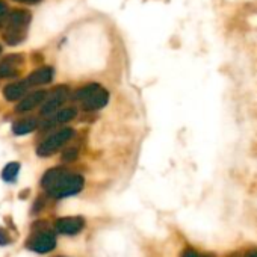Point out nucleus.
Segmentation results:
<instances>
[{
	"label": "nucleus",
	"instance_id": "obj_2",
	"mask_svg": "<svg viewBox=\"0 0 257 257\" xmlns=\"http://www.w3.org/2000/svg\"><path fill=\"white\" fill-rule=\"evenodd\" d=\"M31 19L32 16L26 10H16L8 16L4 38L10 46H17L22 41H25Z\"/></svg>",
	"mask_w": 257,
	"mask_h": 257
},
{
	"label": "nucleus",
	"instance_id": "obj_12",
	"mask_svg": "<svg viewBox=\"0 0 257 257\" xmlns=\"http://www.w3.org/2000/svg\"><path fill=\"white\" fill-rule=\"evenodd\" d=\"M29 88V83L28 80L25 82H19V83H13V85H8L5 89H4V95L7 100L10 101H16V100H20L25 97L26 91Z\"/></svg>",
	"mask_w": 257,
	"mask_h": 257
},
{
	"label": "nucleus",
	"instance_id": "obj_3",
	"mask_svg": "<svg viewBox=\"0 0 257 257\" xmlns=\"http://www.w3.org/2000/svg\"><path fill=\"white\" fill-rule=\"evenodd\" d=\"M74 135H76V132L73 131V128H70V127H65V128H62V131L53 134V135L49 137L44 143L40 144V147L37 149L38 156H43V158L52 156V155L56 153L62 146H65Z\"/></svg>",
	"mask_w": 257,
	"mask_h": 257
},
{
	"label": "nucleus",
	"instance_id": "obj_18",
	"mask_svg": "<svg viewBox=\"0 0 257 257\" xmlns=\"http://www.w3.org/2000/svg\"><path fill=\"white\" fill-rule=\"evenodd\" d=\"M10 242V236L8 233L4 230V228H0V245H7Z\"/></svg>",
	"mask_w": 257,
	"mask_h": 257
},
{
	"label": "nucleus",
	"instance_id": "obj_16",
	"mask_svg": "<svg viewBox=\"0 0 257 257\" xmlns=\"http://www.w3.org/2000/svg\"><path fill=\"white\" fill-rule=\"evenodd\" d=\"M79 156V150L76 147H68L64 153H62V161L64 162H73L76 161Z\"/></svg>",
	"mask_w": 257,
	"mask_h": 257
},
{
	"label": "nucleus",
	"instance_id": "obj_11",
	"mask_svg": "<svg viewBox=\"0 0 257 257\" xmlns=\"http://www.w3.org/2000/svg\"><path fill=\"white\" fill-rule=\"evenodd\" d=\"M53 74H55V71H53L52 67H43V68L35 70L26 80L32 86H35V85H46V83L52 82Z\"/></svg>",
	"mask_w": 257,
	"mask_h": 257
},
{
	"label": "nucleus",
	"instance_id": "obj_1",
	"mask_svg": "<svg viewBox=\"0 0 257 257\" xmlns=\"http://www.w3.org/2000/svg\"><path fill=\"white\" fill-rule=\"evenodd\" d=\"M41 186L46 192L53 198L70 197L82 191L83 177L79 174H73L65 168H52L49 170L41 180Z\"/></svg>",
	"mask_w": 257,
	"mask_h": 257
},
{
	"label": "nucleus",
	"instance_id": "obj_17",
	"mask_svg": "<svg viewBox=\"0 0 257 257\" xmlns=\"http://www.w3.org/2000/svg\"><path fill=\"white\" fill-rule=\"evenodd\" d=\"M7 20H8V5L4 0H0V29L7 23Z\"/></svg>",
	"mask_w": 257,
	"mask_h": 257
},
{
	"label": "nucleus",
	"instance_id": "obj_20",
	"mask_svg": "<svg viewBox=\"0 0 257 257\" xmlns=\"http://www.w3.org/2000/svg\"><path fill=\"white\" fill-rule=\"evenodd\" d=\"M246 257H257V251H251V252H248V255Z\"/></svg>",
	"mask_w": 257,
	"mask_h": 257
},
{
	"label": "nucleus",
	"instance_id": "obj_9",
	"mask_svg": "<svg viewBox=\"0 0 257 257\" xmlns=\"http://www.w3.org/2000/svg\"><path fill=\"white\" fill-rule=\"evenodd\" d=\"M46 98H47V92H46V91H37V92H32L31 95H28L26 98H23V100L17 104L16 112H19V113L29 112V110L35 109L40 103H43Z\"/></svg>",
	"mask_w": 257,
	"mask_h": 257
},
{
	"label": "nucleus",
	"instance_id": "obj_5",
	"mask_svg": "<svg viewBox=\"0 0 257 257\" xmlns=\"http://www.w3.org/2000/svg\"><path fill=\"white\" fill-rule=\"evenodd\" d=\"M68 94H70V91L65 85H61L56 89H53L52 94L49 95V98H46V103L41 109V115H44V116L53 115L67 101Z\"/></svg>",
	"mask_w": 257,
	"mask_h": 257
},
{
	"label": "nucleus",
	"instance_id": "obj_8",
	"mask_svg": "<svg viewBox=\"0 0 257 257\" xmlns=\"http://www.w3.org/2000/svg\"><path fill=\"white\" fill-rule=\"evenodd\" d=\"M85 225L83 218L80 216H67V218H59L55 224L56 230L64 234H76L79 233Z\"/></svg>",
	"mask_w": 257,
	"mask_h": 257
},
{
	"label": "nucleus",
	"instance_id": "obj_6",
	"mask_svg": "<svg viewBox=\"0 0 257 257\" xmlns=\"http://www.w3.org/2000/svg\"><path fill=\"white\" fill-rule=\"evenodd\" d=\"M107 101H109V92L100 86L95 92H92L88 98H85L80 103H82V109L85 112H94V110L104 107L107 104Z\"/></svg>",
	"mask_w": 257,
	"mask_h": 257
},
{
	"label": "nucleus",
	"instance_id": "obj_15",
	"mask_svg": "<svg viewBox=\"0 0 257 257\" xmlns=\"http://www.w3.org/2000/svg\"><path fill=\"white\" fill-rule=\"evenodd\" d=\"M19 171H20V165H19L17 162H11V164H8V165L4 168L2 177H4V180H7V182H14L16 177H17V174H19Z\"/></svg>",
	"mask_w": 257,
	"mask_h": 257
},
{
	"label": "nucleus",
	"instance_id": "obj_14",
	"mask_svg": "<svg viewBox=\"0 0 257 257\" xmlns=\"http://www.w3.org/2000/svg\"><path fill=\"white\" fill-rule=\"evenodd\" d=\"M100 88L98 83H88L82 88H79L74 94H73V100H77V101H83L85 98H88L92 92H95L97 89Z\"/></svg>",
	"mask_w": 257,
	"mask_h": 257
},
{
	"label": "nucleus",
	"instance_id": "obj_4",
	"mask_svg": "<svg viewBox=\"0 0 257 257\" xmlns=\"http://www.w3.org/2000/svg\"><path fill=\"white\" fill-rule=\"evenodd\" d=\"M56 237L50 230H40L38 233L32 234L26 242V246L37 252H49L55 248Z\"/></svg>",
	"mask_w": 257,
	"mask_h": 257
},
{
	"label": "nucleus",
	"instance_id": "obj_21",
	"mask_svg": "<svg viewBox=\"0 0 257 257\" xmlns=\"http://www.w3.org/2000/svg\"><path fill=\"white\" fill-rule=\"evenodd\" d=\"M0 52H2V47H0Z\"/></svg>",
	"mask_w": 257,
	"mask_h": 257
},
{
	"label": "nucleus",
	"instance_id": "obj_7",
	"mask_svg": "<svg viewBox=\"0 0 257 257\" xmlns=\"http://www.w3.org/2000/svg\"><path fill=\"white\" fill-rule=\"evenodd\" d=\"M23 65V55H8L0 62V77H14Z\"/></svg>",
	"mask_w": 257,
	"mask_h": 257
},
{
	"label": "nucleus",
	"instance_id": "obj_19",
	"mask_svg": "<svg viewBox=\"0 0 257 257\" xmlns=\"http://www.w3.org/2000/svg\"><path fill=\"white\" fill-rule=\"evenodd\" d=\"M16 2H22V4H29V5H37L41 0H16Z\"/></svg>",
	"mask_w": 257,
	"mask_h": 257
},
{
	"label": "nucleus",
	"instance_id": "obj_10",
	"mask_svg": "<svg viewBox=\"0 0 257 257\" xmlns=\"http://www.w3.org/2000/svg\"><path fill=\"white\" fill-rule=\"evenodd\" d=\"M76 115H77V110L74 107H67V109L58 110L53 115H50V118L44 122V127H55V125L68 122V121L74 119Z\"/></svg>",
	"mask_w": 257,
	"mask_h": 257
},
{
	"label": "nucleus",
	"instance_id": "obj_13",
	"mask_svg": "<svg viewBox=\"0 0 257 257\" xmlns=\"http://www.w3.org/2000/svg\"><path fill=\"white\" fill-rule=\"evenodd\" d=\"M37 125H38V121L35 118H25V119L14 122L13 132L16 135H26V134H31L32 131H35Z\"/></svg>",
	"mask_w": 257,
	"mask_h": 257
}]
</instances>
